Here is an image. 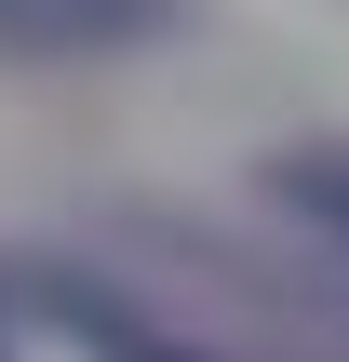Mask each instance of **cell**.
Returning a JSON list of instances; mask_svg holds the SVG:
<instances>
[{"mask_svg": "<svg viewBox=\"0 0 349 362\" xmlns=\"http://www.w3.org/2000/svg\"><path fill=\"white\" fill-rule=\"evenodd\" d=\"M81 322H94V362H202V349H161V336H135L121 309H81Z\"/></svg>", "mask_w": 349, "mask_h": 362, "instance_id": "2", "label": "cell"}, {"mask_svg": "<svg viewBox=\"0 0 349 362\" xmlns=\"http://www.w3.org/2000/svg\"><path fill=\"white\" fill-rule=\"evenodd\" d=\"M296 202H309L323 228H349V161H296Z\"/></svg>", "mask_w": 349, "mask_h": 362, "instance_id": "3", "label": "cell"}, {"mask_svg": "<svg viewBox=\"0 0 349 362\" xmlns=\"http://www.w3.org/2000/svg\"><path fill=\"white\" fill-rule=\"evenodd\" d=\"M161 0H0V40L27 54H94V40H135Z\"/></svg>", "mask_w": 349, "mask_h": 362, "instance_id": "1", "label": "cell"}]
</instances>
